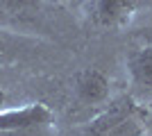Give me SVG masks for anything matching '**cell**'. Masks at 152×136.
I'll return each mask as SVG.
<instances>
[{"label": "cell", "mask_w": 152, "mask_h": 136, "mask_svg": "<svg viewBox=\"0 0 152 136\" xmlns=\"http://www.w3.org/2000/svg\"><path fill=\"white\" fill-rule=\"evenodd\" d=\"M136 14V0H91L89 16L98 27L123 30Z\"/></svg>", "instance_id": "obj_3"}, {"label": "cell", "mask_w": 152, "mask_h": 136, "mask_svg": "<svg viewBox=\"0 0 152 136\" xmlns=\"http://www.w3.org/2000/svg\"><path fill=\"white\" fill-rule=\"evenodd\" d=\"M5 104H7V93H5L2 89H0V111H2V109H7Z\"/></svg>", "instance_id": "obj_6"}, {"label": "cell", "mask_w": 152, "mask_h": 136, "mask_svg": "<svg viewBox=\"0 0 152 136\" xmlns=\"http://www.w3.org/2000/svg\"><path fill=\"white\" fill-rule=\"evenodd\" d=\"M9 50V48H7V43H5V39H2V36H0V57H2V55H5V52Z\"/></svg>", "instance_id": "obj_7"}, {"label": "cell", "mask_w": 152, "mask_h": 136, "mask_svg": "<svg viewBox=\"0 0 152 136\" xmlns=\"http://www.w3.org/2000/svg\"><path fill=\"white\" fill-rule=\"evenodd\" d=\"M52 111L43 102H32L0 111V136H52Z\"/></svg>", "instance_id": "obj_1"}, {"label": "cell", "mask_w": 152, "mask_h": 136, "mask_svg": "<svg viewBox=\"0 0 152 136\" xmlns=\"http://www.w3.org/2000/svg\"><path fill=\"white\" fill-rule=\"evenodd\" d=\"M145 127L134 107H118L89 125L86 136H143Z\"/></svg>", "instance_id": "obj_2"}, {"label": "cell", "mask_w": 152, "mask_h": 136, "mask_svg": "<svg viewBox=\"0 0 152 136\" xmlns=\"http://www.w3.org/2000/svg\"><path fill=\"white\" fill-rule=\"evenodd\" d=\"M75 95L84 104H104L111 95V82L100 68H84L73 79Z\"/></svg>", "instance_id": "obj_4"}, {"label": "cell", "mask_w": 152, "mask_h": 136, "mask_svg": "<svg viewBox=\"0 0 152 136\" xmlns=\"http://www.w3.org/2000/svg\"><path fill=\"white\" fill-rule=\"evenodd\" d=\"M127 75L134 89L152 93V43L134 50L127 57Z\"/></svg>", "instance_id": "obj_5"}]
</instances>
